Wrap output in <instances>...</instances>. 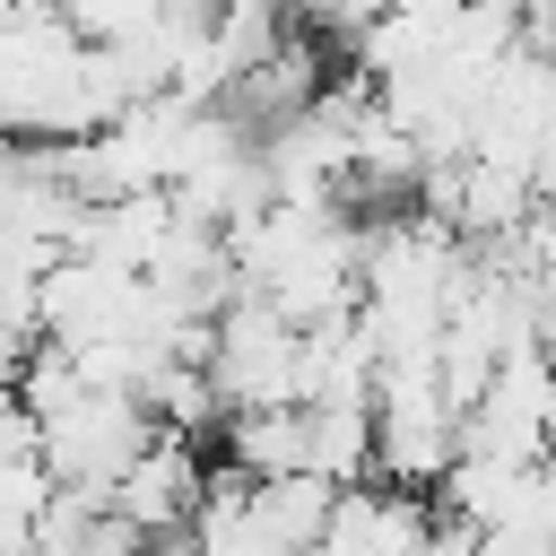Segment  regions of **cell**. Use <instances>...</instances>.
<instances>
[{
    "instance_id": "cell-5",
    "label": "cell",
    "mask_w": 556,
    "mask_h": 556,
    "mask_svg": "<svg viewBox=\"0 0 556 556\" xmlns=\"http://www.w3.org/2000/svg\"><path fill=\"white\" fill-rule=\"evenodd\" d=\"M52 495H61V478H52L43 460H9V469H0V556H35Z\"/></svg>"
},
{
    "instance_id": "cell-6",
    "label": "cell",
    "mask_w": 556,
    "mask_h": 556,
    "mask_svg": "<svg viewBox=\"0 0 556 556\" xmlns=\"http://www.w3.org/2000/svg\"><path fill=\"white\" fill-rule=\"evenodd\" d=\"M52 9H61L87 43H130V35H148L174 0H52Z\"/></svg>"
},
{
    "instance_id": "cell-7",
    "label": "cell",
    "mask_w": 556,
    "mask_h": 556,
    "mask_svg": "<svg viewBox=\"0 0 556 556\" xmlns=\"http://www.w3.org/2000/svg\"><path fill=\"white\" fill-rule=\"evenodd\" d=\"M217 9H295V0H217Z\"/></svg>"
},
{
    "instance_id": "cell-2",
    "label": "cell",
    "mask_w": 556,
    "mask_h": 556,
    "mask_svg": "<svg viewBox=\"0 0 556 556\" xmlns=\"http://www.w3.org/2000/svg\"><path fill=\"white\" fill-rule=\"evenodd\" d=\"M208 469H217V460H200L191 434H165V426H156V443L104 486V504H113L122 521H139L148 539H174V530H191V513H200V495H208Z\"/></svg>"
},
{
    "instance_id": "cell-8",
    "label": "cell",
    "mask_w": 556,
    "mask_h": 556,
    "mask_svg": "<svg viewBox=\"0 0 556 556\" xmlns=\"http://www.w3.org/2000/svg\"><path fill=\"white\" fill-rule=\"evenodd\" d=\"M547 556H556V547H547Z\"/></svg>"
},
{
    "instance_id": "cell-3",
    "label": "cell",
    "mask_w": 556,
    "mask_h": 556,
    "mask_svg": "<svg viewBox=\"0 0 556 556\" xmlns=\"http://www.w3.org/2000/svg\"><path fill=\"white\" fill-rule=\"evenodd\" d=\"M434 504L417 486H391V478H356L339 486L330 504V530H321V556H426L434 547Z\"/></svg>"
},
{
    "instance_id": "cell-1",
    "label": "cell",
    "mask_w": 556,
    "mask_h": 556,
    "mask_svg": "<svg viewBox=\"0 0 556 556\" xmlns=\"http://www.w3.org/2000/svg\"><path fill=\"white\" fill-rule=\"evenodd\" d=\"M208 382L235 408H295L304 400V321H287L278 304L261 295H235L217 321H208Z\"/></svg>"
},
{
    "instance_id": "cell-4",
    "label": "cell",
    "mask_w": 556,
    "mask_h": 556,
    "mask_svg": "<svg viewBox=\"0 0 556 556\" xmlns=\"http://www.w3.org/2000/svg\"><path fill=\"white\" fill-rule=\"evenodd\" d=\"M35 556H156V539H148L139 521H122L104 495H87V486H61V495H52V513H43V539H35Z\"/></svg>"
}]
</instances>
